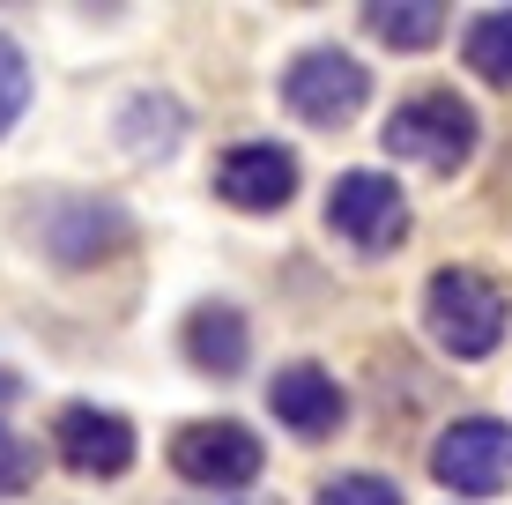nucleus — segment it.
<instances>
[{
  "label": "nucleus",
  "instance_id": "obj_1",
  "mask_svg": "<svg viewBox=\"0 0 512 505\" xmlns=\"http://www.w3.org/2000/svg\"><path fill=\"white\" fill-rule=\"evenodd\" d=\"M423 327H431V342L446 357H490L505 342V327H512V298L490 275H475V268H438L431 283H423Z\"/></svg>",
  "mask_w": 512,
  "mask_h": 505
},
{
  "label": "nucleus",
  "instance_id": "obj_2",
  "mask_svg": "<svg viewBox=\"0 0 512 505\" xmlns=\"http://www.w3.org/2000/svg\"><path fill=\"white\" fill-rule=\"evenodd\" d=\"M23 238L52 268H97V260H112L134 238V223H127V208L104 201V194H45V201L23 208Z\"/></svg>",
  "mask_w": 512,
  "mask_h": 505
},
{
  "label": "nucleus",
  "instance_id": "obj_3",
  "mask_svg": "<svg viewBox=\"0 0 512 505\" xmlns=\"http://www.w3.org/2000/svg\"><path fill=\"white\" fill-rule=\"evenodd\" d=\"M475 104L468 97H453V90H416L409 104H394L386 112V134L379 142L394 149V156H409V164L423 171H438V179H453V171L475 156Z\"/></svg>",
  "mask_w": 512,
  "mask_h": 505
},
{
  "label": "nucleus",
  "instance_id": "obj_4",
  "mask_svg": "<svg viewBox=\"0 0 512 505\" xmlns=\"http://www.w3.org/2000/svg\"><path fill=\"white\" fill-rule=\"evenodd\" d=\"M372 97V75H364L357 52H334V45H312L282 67V104H290L305 127H349Z\"/></svg>",
  "mask_w": 512,
  "mask_h": 505
},
{
  "label": "nucleus",
  "instance_id": "obj_5",
  "mask_svg": "<svg viewBox=\"0 0 512 505\" xmlns=\"http://www.w3.org/2000/svg\"><path fill=\"white\" fill-rule=\"evenodd\" d=\"M431 476L453 498H498L512 483V424H498V416H453L431 439Z\"/></svg>",
  "mask_w": 512,
  "mask_h": 505
},
{
  "label": "nucleus",
  "instance_id": "obj_6",
  "mask_svg": "<svg viewBox=\"0 0 512 505\" xmlns=\"http://www.w3.org/2000/svg\"><path fill=\"white\" fill-rule=\"evenodd\" d=\"M327 231L357 253H394L409 238V194L386 171H342L327 186Z\"/></svg>",
  "mask_w": 512,
  "mask_h": 505
},
{
  "label": "nucleus",
  "instance_id": "obj_7",
  "mask_svg": "<svg viewBox=\"0 0 512 505\" xmlns=\"http://www.w3.org/2000/svg\"><path fill=\"white\" fill-rule=\"evenodd\" d=\"M171 468L193 483V491H245V483L268 468V446L253 439L245 424H231V416H216V424H186L179 439H171Z\"/></svg>",
  "mask_w": 512,
  "mask_h": 505
},
{
  "label": "nucleus",
  "instance_id": "obj_8",
  "mask_svg": "<svg viewBox=\"0 0 512 505\" xmlns=\"http://www.w3.org/2000/svg\"><path fill=\"white\" fill-rule=\"evenodd\" d=\"M52 446H60V461L75 468V476L90 483H112L134 468V424L119 409H97V402H67L52 416Z\"/></svg>",
  "mask_w": 512,
  "mask_h": 505
},
{
  "label": "nucleus",
  "instance_id": "obj_9",
  "mask_svg": "<svg viewBox=\"0 0 512 505\" xmlns=\"http://www.w3.org/2000/svg\"><path fill=\"white\" fill-rule=\"evenodd\" d=\"M216 194L231 208H245V216H275V208H290V194H297V156L282 142H238L216 164Z\"/></svg>",
  "mask_w": 512,
  "mask_h": 505
},
{
  "label": "nucleus",
  "instance_id": "obj_10",
  "mask_svg": "<svg viewBox=\"0 0 512 505\" xmlns=\"http://www.w3.org/2000/svg\"><path fill=\"white\" fill-rule=\"evenodd\" d=\"M268 409L282 431H297V439H334L349 416V394L334 387L327 364H282V372L268 379Z\"/></svg>",
  "mask_w": 512,
  "mask_h": 505
},
{
  "label": "nucleus",
  "instance_id": "obj_11",
  "mask_svg": "<svg viewBox=\"0 0 512 505\" xmlns=\"http://www.w3.org/2000/svg\"><path fill=\"white\" fill-rule=\"evenodd\" d=\"M179 350H186L193 372H208V379H238V372H245V357H253V327H245V312H238V305H193V312H186Z\"/></svg>",
  "mask_w": 512,
  "mask_h": 505
},
{
  "label": "nucleus",
  "instance_id": "obj_12",
  "mask_svg": "<svg viewBox=\"0 0 512 505\" xmlns=\"http://www.w3.org/2000/svg\"><path fill=\"white\" fill-rule=\"evenodd\" d=\"M364 30H372L386 52H431L446 38V8H438V0H372V8H364Z\"/></svg>",
  "mask_w": 512,
  "mask_h": 505
},
{
  "label": "nucleus",
  "instance_id": "obj_13",
  "mask_svg": "<svg viewBox=\"0 0 512 505\" xmlns=\"http://www.w3.org/2000/svg\"><path fill=\"white\" fill-rule=\"evenodd\" d=\"M461 60H468V75H483V82H498V90H512V8L475 15L468 38H461Z\"/></svg>",
  "mask_w": 512,
  "mask_h": 505
},
{
  "label": "nucleus",
  "instance_id": "obj_14",
  "mask_svg": "<svg viewBox=\"0 0 512 505\" xmlns=\"http://www.w3.org/2000/svg\"><path fill=\"white\" fill-rule=\"evenodd\" d=\"M119 134H127V156H171L186 134V112L171 97H134L127 119H119Z\"/></svg>",
  "mask_w": 512,
  "mask_h": 505
},
{
  "label": "nucleus",
  "instance_id": "obj_15",
  "mask_svg": "<svg viewBox=\"0 0 512 505\" xmlns=\"http://www.w3.org/2000/svg\"><path fill=\"white\" fill-rule=\"evenodd\" d=\"M312 505H401V483L372 476V468H349V476H327Z\"/></svg>",
  "mask_w": 512,
  "mask_h": 505
},
{
  "label": "nucleus",
  "instance_id": "obj_16",
  "mask_svg": "<svg viewBox=\"0 0 512 505\" xmlns=\"http://www.w3.org/2000/svg\"><path fill=\"white\" fill-rule=\"evenodd\" d=\"M23 104H30V60H23V45L0 30V134L23 119Z\"/></svg>",
  "mask_w": 512,
  "mask_h": 505
},
{
  "label": "nucleus",
  "instance_id": "obj_17",
  "mask_svg": "<svg viewBox=\"0 0 512 505\" xmlns=\"http://www.w3.org/2000/svg\"><path fill=\"white\" fill-rule=\"evenodd\" d=\"M30 483H38V446L0 424V498H23Z\"/></svg>",
  "mask_w": 512,
  "mask_h": 505
},
{
  "label": "nucleus",
  "instance_id": "obj_18",
  "mask_svg": "<svg viewBox=\"0 0 512 505\" xmlns=\"http://www.w3.org/2000/svg\"><path fill=\"white\" fill-rule=\"evenodd\" d=\"M8 394H15V379H0V402H8Z\"/></svg>",
  "mask_w": 512,
  "mask_h": 505
}]
</instances>
